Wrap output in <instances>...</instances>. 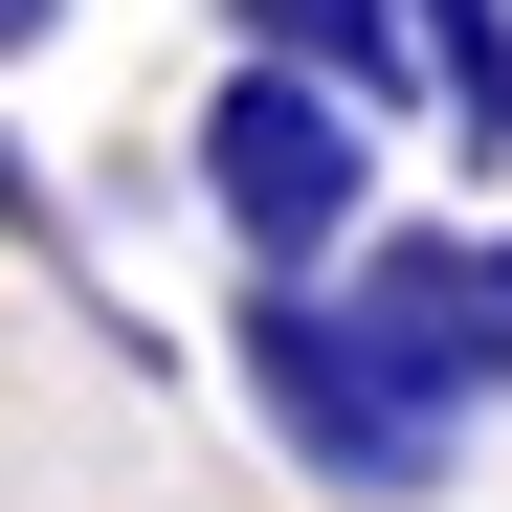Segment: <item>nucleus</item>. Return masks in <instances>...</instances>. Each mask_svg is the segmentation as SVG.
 I'll return each mask as SVG.
<instances>
[{
    "label": "nucleus",
    "mask_w": 512,
    "mask_h": 512,
    "mask_svg": "<svg viewBox=\"0 0 512 512\" xmlns=\"http://www.w3.org/2000/svg\"><path fill=\"white\" fill-rule=\"evenodd\" d=\"M201 201H223V245L268 290H312V268H357V201H379V134H357V90H312V67H245V90L201 112Z\"/></svg>",
    "instance_id": "nucleus-1"
},
{
    "label": "nucleus",
    "mask_w": 512,
    "mask_h": 512,
    "mask_svg": "<svg viewBox=\"0 0 512 512\" xmlns=\"http://www.w3.org/2000/svg\"><path fill=\"white\" fill-rule=\"evenodd\" d=\"M334 334H357L423 423L512 401V223H379L357 268H334Z\"/></svg>",
    "instance_id": "nucleus-2"
},
{
    "label": "nucleus",
    "mask_w": 512,
    "mask_h": 512,
    "mask_svg": "<svg viewBox=\"0 0 512 512\" xmlns=\"http://www.w3.org/2000/svg\"><path fill=\"white\" fill-rule=\"evenodd\" d=\"M245 401H268V446L312 490H446V423L334 334V290H245Z\"/></svg>",
    "instance_id": "nucleus-3"
},
{
    "label": "nucleus",
    "mask_w": 512,
    "mask_h": 512,
    "mask_svg": "<svg viewBox=\"0 0 512 512\" xmlns=\"http://www.w3.org/2000/svg\"><path fill=\"white\" fill-rule=\"evenodd\" d=\"M245 67H312V90H423V23H401V0H245Z\"/></svg>",
    "instance_id": "nucleus-4"
},
{
    "label": "nucleus",
    "mask_w": 512,
    "mask_h": 512,
    "mask_svg": "<svg viewBox=\"0 0 512 512\" xmlns=\"http://www.w3.org/2000/svg\"><path fill=\"white\" fill-rule=\"evenodd\" d=\"M45 23H67V0H0V67H23V45H45Z\"/></svg>",
    "instance_id": "nucleus-5"
}]
</instances>
